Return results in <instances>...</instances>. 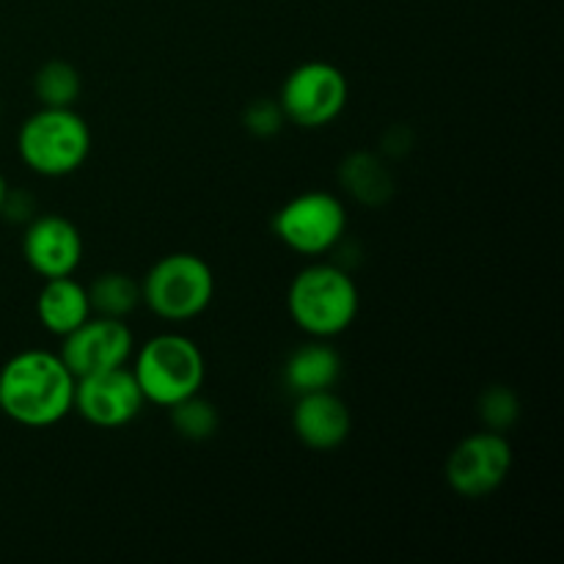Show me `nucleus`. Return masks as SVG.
Returning a JSON list of instances; mask_svg holds the SVG:
<instances>
[{
  "label": "nucleus",
  "mask_w": 564,
  "mask_h": 564,
  "mask_svg": "<svg viewBox=\"0 0 564 564\" xmlns=\"http://www.w3.org/2000/svg\"><path fill=\"white\" fill-rule=\"evenodd\" d=\"M77 378L50 350H22L0 367V413L28 430L64 422L75 408Z\"/></svg>",
  "instance_id": "obj_1"
},
{
  "label": "nucleus",
  "mask_w": 564,
  "mask_h": 564,
  "mask_svg": "<svg viewBox=\"0 0 564 564\" xmlns=\"http://www.w3.org/2000/svg\"><path fill=\"white\" fill-rule=\"evenodd\" d=\"M361 295L347 270L330 262H314L292 279L286 290V312L312 339H336L352 328Z\"/></svg>",
  "instance_id": "obj_2"
},
{
  "label": "nucleus",
  "mask_w": 564,
  "mask_h": 564,
  "mask_svg": "<svg viewBox=\"0 0 564 564\" xmlns=\"http://www.w3.org/2000/svg\"><path fill=\"white\" fill-rule=\"evenodd\" d=\"M132 375L141 386L147 405L169 411L176 402L202 394L207 361L191 336L158 334L132 352Z\"/></svg>",
  "instance_id": "obj_3"
},
{
  "label": "nucleus",
  "mask_w": 564,
  "mask_h": 564,
  "mask_svg": "<svg viewBox=\"0 0 564 564\" xmlns=\"http://www.w3.org/2000/svg\"><path fill=\"white\" fill-rule=\"evenodd\" d=\"M17 152L33 174L61 180L86 165L91 130L75 108H39L20 124Z\"/></svg>",
  "instance_id": "obj_4"
},
{
  "label": "nucleus",
  "mask_w": 564,
  "mask_h": 564,
  "mask_svg": "<svg viewBox=\"0 0 564 564\" xmlns=\"http://www.w3.org/2000/svg\"><path fill=\"white\" fill-rule=\"evenodd\" d=\"M213 297L215 273L198 253H165L141 279V303L165 323H191L202 317Z\"/></svg>",
  "instance_id": "obj_5"
},
{
  "label": "nucleus",
  "mask_w": 564,
  "mask_h": 564,
  "mask_svg": "<svg viewBox=\"0 0 564 564\" xmlns=\"http://www.w3.org/2000/svg\"><path fill=\"white\" fill-rule=\"evenodd\" d=\"M350 83L347 75L330 61H303L281 83L275 102L281 105L286 124L301 130H323L334 124L347 108Z\"/></svg>",
  "instance_id": "obj_6"
},
{
  "label": "nucleus",
  "mask_w": 564,
  "mask_h": 564,
  "mask_svg": "<svg viewBox=\"0 0 564 564\" xmlns=\"http://www.w3.org/2000/svg\"><path fill=\"white\" fill-rule=\"evenodd\" d=\"M347 231V209L336 193L306 191L281 204L273 215V235L297 257H325Z\"/></svg>",
  "instance_id": "obj_7"
},
{
  "label": "nucleus",
  "mask_w": 564,
  "mask_h": 564,
  "mask_svg": "<svg viewBox=\"0 0 564 564\" xmlns=\"http://www.w3.org/2000/svg\"><path fill=\"white\" fill-rule=\"evenodd\" d=\"M512 446L505 433L482 430L463 438L449 452L444 466L446 485L463 499H488L507 482L512 471Z\"/></svg>",
  "instance_id": "obj_8"
},
{
  "label": "nucleus",
  "mask_w": 564,
  "mask_h": 564,
  "mask_svg": "<svg viewBox=\"0 0 564 564\" xmlns=\"http://www.w3.org/2000/svg\"><path fill=\"white\" fill-rule=\"evenodd\" d=\"M143 405L147 400L132 369L116 367L77 378L72 411L97 430H121L141 416Z\"/></svg>",
  "instance_id": "obj_9"
},
{
  "label": "nucleus",
  "mask_w": 564,
  "mask_h": 564,
  "mask_svg": "<svg viewBox=\"0 0 564 564\" xmlns=\"http://www.w3.org/2000/svg\"><path fill=\"white\" fill-rule=\"evenodd\" d=\"M58 356L69 367L75 378L105 372V369L127 367V361L135 352V336L124 319L99 317L91 314L83 325H77L72 334H66Z\"/></svg>",
  "instance_id": "obj_10"
},
{
  "label": "nucleus",
  "mask_w": 564,
  "mask_h": 564,
  "mask_svg": "<svg viewBox=\"0 0 564 564\" xmlns=\"http://www.w3.org/2000/svg\"><path fill=\"white\" fill-rule=\"evenodd\" d=\"M22 257L39 279L75 275L83 262V235L64 215H36L22 235Z\"/></svg>",
  "instance_id": "obj_11"
},
{
  "label": "nucleus",
  "mask_w": 564,
  "mask_h": 564,
  "mask_svg": "<svg viewBox=\"0 0 564 564\" xmlns=\"http://www.w3.org/2000/svg\"><path fill=\"white\" fill-rule=\"evenodd\" d=\"M352 416L334 389L297 394L292 405V433L314 452H334L350 438Z\"/></svg>",
  "instance_id": "obj_12"
},
{
  "label": "nucleus",
  "mask_w": 564,
  "mask_h": 564,
  "mask_svg": "<svg viewBox=\"0 0 564 564\" xmlns=\"http://www.w3.org/2000/svg\"><path fill=\"white\" fill-rule=\"evenodd\" d=\"M36 317L47 334L64 339L66 334H72L77 325L91 317L86 284H80L75 275L44 279L42 290L36 295Z\"/></svg>",
  "instance_id": "obj_13"
},
{
  "label": "nucleus",
  "mask_w": 564,
  "mask_h": 564,
  "mask_svg": "<svg viewBox=\"0 0 564 564\" xmlns=\"http://www.w3.org/2000/svg\"><path fill=\"white\" fill-rule=\"evenodd\" d=\"M341 378V356L328 339H312L297 347L284 364V383L292 394L334 389Z\"/></svg>",
  "instance_id": "obj_14"
},
{
  "label": "nucleus",
  "mask_w": 564,
  "mask_h": 564,
  "mask_svg": "<svg viewBox=\"0 0 564 564\" xmlns=\"http://www.w3.org/2000/svg\"><path fill=\"white\" fill-rule=\"evenodd\" d=\"M86 290L91 314H99V317L127 319L141 306V281L127 273H119V270L97 275Z\"/></svg>",
  "instance_id": "obj_15"
},
{
  "label": "nucleus",
  "mask_w": 564,
  "mask_h": 564,
  "mask_svg": "<svg viewBox=\"0 0 564 564\" xmlns=\"http://www.w3.org/2000/svg\"><path fill=\"white\" fill-rule=\"evenodd\" d=\"M339 182L361 204H380L391 196L389 169L375 154L356 152L341 163Z\"/></svg>",
  "instance_id": "obj_16"
},
{
  "label": "nucleus",
  "mask_w": 564,
  "mask_h": 564,
  "mask_svg": "<svg viewBox=\"0 0 564 564\" xmlns=\"http://www.w3.org/2000/svg\"><path fill=\"white\" fill-rule=\"evenodd\" d=\"M33 94L42 108H75L83 94V75L64 58H50L33 75Z\"/></svg>",
  "instance_id": "obj_17"
},
{
  "label": "nucleus",
  "mask_w": 564,
  "mask_h": 564,
  "mask_svg": "<svg viewBox=\"0 0 564 564\" xmlns=\"http://www.w3.org/2000/svg\"><path fill=\"white\" fill-rule=\"evenodd\" d=\"M171 424L185 441H209L218 433V408L204 400L202 394H193L187 400L169 408Z\"/></svg>",
  "instance_id": "obj_18"
},
{
  "label": "nucleus",
  "mask_w": 564,
  "mask_h": 564,
  "mask_svg": "<svg viewBox=\"0 0 564 564\" xmlns=\"http://www.w3.org/2000/svg\"><path fill=\"white\" fill-rule=\"evenodd\" d=\"M477 411L485 430L507 433L521 419V400H518V394L510 386H490V389H485L479 394Z\"/></svg>",
  "instance_id": "obj_19"
},
{
  "label": "nucleus",
  "mask_w": 564,
  "mask_h": 564,
  "mask_svg": "<svg viewBox=\"0 0 564 564\" xmlns=\"http://www.w3.org/2000/svg\"><path fill=\"white\" fill-rule=\"evenodd\" d=\"M242 124L251 132L253 138H273L279 135L281 127L286 124L284 113H281V105L275 99H257L246 108L242 113Z\"/></svg>",
  "instance_id": "obj_20"
},
{
  "label": "nucleus",
  "mask_w": 564,
  "mask_h": 564,
  "mask_svg": "<svg viewBox=\"0 0 564 564\" xmlns=\"http://www.w3.org/2000/svg\"><path fill=\"white\" fill-rule=\"evenodd\" d=\"M6 196H9V185H6V176L0 174V209H3V204H6Z\"/></svg>",
  "instance_id": "obj_21"
}]
</instances>
